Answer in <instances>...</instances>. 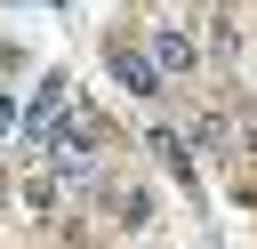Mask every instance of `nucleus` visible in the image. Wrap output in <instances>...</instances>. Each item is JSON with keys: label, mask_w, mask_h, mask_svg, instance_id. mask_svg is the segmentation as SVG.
<instances>
[{"label": "nucleus", "mask_w": 257, "mask_h": 249, "mask_svg": "<svg viewBox=\"0 0 257 249\" xmlns=\"http://www.w3.org/2000/svg\"><path fill=\"white\" fill-rule=\"evenodd\" d=\"M193 64H201V56H193V40H185V32H153V72H161V80H169V72L185 80Z\"/></svg>", "instance_id": "f257e3e1"}, {"label": "nucleus", "mask_w": 257, "mask_h": 249, "mask_svg": "<svg viewBox=\"0 0 257 249\" xmlns=\"http://www.w3.org/2000/svg\"><path fill=\"white\" fill-rule=\"evenodd\" d=\"M112 80H120L128 96H153V88H161V72H153V56H137V48H112Z\"/></svg>", "instance_id": "f03ea898"}, {"label": "nucleus", "mask_w": 257, "mask_h": 249, "mask_svg": "<svg viewBox=\"0 0 257 249\" xmlns=\"http://www.w3.org/2000/svg\"><path fill=\"white\" fill-rule=\"evenodd\" d=\"M153 145H161V161H169V177H177V185H193V153L177 145V129H153Z\"/></svg>", "instance_id": "7ed1b4c3"}, {"label": "nucleus", "mask_w": 257, "mask_h": 249, "mask_svg": "<svg viewBox=\"0 0 257 249\" xmlns=\"http://www.w3.org/2000/svg\"><path fill=\"white\" fill-rule=\"evenodd\" d=\"M8 137H16V104L0 96V145H8Z\"/></svg>", "instance_id": "20e7f679"}]
</instances>
